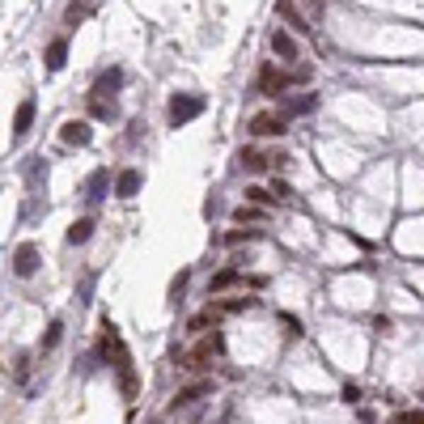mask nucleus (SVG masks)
<instances>
[{"label": "nucleus", "mask_w": 424, "mask_h": 424, "mask_svg": "<svg viewBox=\"0 0 424 424\" xmlns=\"http://www.w3.org/2000/svg\"><path fill=\"white\" fill-rule=\"evenodd\" d=\"M302 81H310V68H306V64H297L293 72H285L280 64H263V72H259V93L280 98L285 89H293V85H302Z\"/></svg>", "instance_id": "obj_1"}, {"label": "nucleus", "mask_w": 424, "mask_h": 424, "mask_svg": "<svg viewBox=\"0 0 424 424\" xmlns=\"http://www.w3.org/2000/svg\"><path fill=\"white\" fill-rule=\"evenodd\" d=\"M221 336H200V344L195 348H187L183 357H178V369H187V374H200L204 365H212V357H221Z\"/></svg>", "instance_id": "obj_2"}, {"label": "nucleus", "mask_w": 424, "mask_h": 424, "mask_svg": "<svg viewBox=\"0 0 424 424\" xmlns=\"http://www.w3.org/2000/svg\"><path fill=\"white\" fill-rule=\"evenodd\" d=\"M276 17H280L293 34H314V17H310L297 0H276Z\"/></svg>", "instance_id": "obj_3"}, {"label": "nucleus", "mask_w": 424, "mask_h": 424, "mask_svg": "<svg viewBox=\"0 0 424 424\" xmlns=\"http://www.w3.org/2000/svg\"><path fill=\"white\" fill-rule=\"evenodd\" d=\"M200 110H204V98H200V93H174V98H170V123H174V127H183V123L195 119Z\"/></svg>", "instance_id": "obj_4"}, {"label": "nucleus", "mask_w": 424, "mask_h": 424, "mask_svg": "<svg viewBox=\"0 0 424 424\" xmlns=\"http://www.w3.org/2000/svg\"><path fill=\"white\" fill-rule=\"evenodd\" d=\"M221 319H225V306H221V302H212V306H204V310L187 323V336H195V340H200V336H208V327H217Z\"/></svg>", "instance_id": "obj_5"}, {"label": "nucleus", "mask_w": 424, "mask_h": 424, "mask_svg": "<svg viewBox=\"0 0 424 424\" xmlns=\"http://www.w3.org/2000/svg\"><path fill=\"white\" fill-rule=\"evenodd\" d=\"M251 132H255V136H280V132H285V115H276V110H259V115L251 119Z\"/></svg>", "instance_id": "obj_6"}, {"label": "nucleus", "mask_w": 424, "mask_h": 424, "mask_svg": "<svg viewBox=\"0 0 424 424\" xmlns=\"http://www.w3.org/2000/svg\"><path fill=\"white\" fill-rule=\"evenodd\" d=\"M272 51L280 55V64H289V59H297V38H293V30H272Z\"/></svg>", "instance_id": "obj_7"}, {"label": "nucleus", "mask_w": 424, "mask_h": 424, "mask_svg": "<svg viewBox=\"0 0 424 424\" xmlns=\"http://www.w3.org/2000/svg\"><path fill=\"white\" fill-rule=\"evenodd\" d=\"M13 272H17V276H34V272H38V251H34L30 242H21V246L13 251Z\"/></svg>", "instance_id": "obj_8"}, {"label": "nucleus", "mask_w": 424, "mask_h": 424, "mask_svg": "<svg viewBox=\"0 0 424 424\" xmlns=\"http://www.w3.org/2000/svg\"><path fill=\"white\" fill-rule=\"evenodd\" d=\"M59 140H64V144H89V140H93V132H89V123H85V119H68V123L59 127Z\"/></svg>", "instance_id": "obj_9"}, {"label": "nucleus", "mask_w": 424, "mask_h": 424, "mask_svg": "<svg viewBox=\"0 0 424 424\" xmlns=\"http://www.w3.org/2000/svg\"><path fill=\"white\" fill-rule=\"evenodd\" d=\"M30 123H34V98H21V106H17V115H13V136H25Z\"/></svg>", "instance_id": "obj_10"}, {"label": "nucleus", "mask_w": 424, "mask_h": 424, "mask_svg": "<svg viewBox=\"0 0 424 424\" xmlns=\"http://www.w3.org/2000/svg\"><path fill=\"white\" fill-rule=\"evenodd\" d=\"M119 81H123V72H119V68L102 72V76H98V85L89 89V98H106V93H115V89H119Z\"/></svg>", "instance_id": "obj_11"}, {"label": "nucleus", "mask_w": 424, "mask_h": 424, "mask_svg": "<svg viewBox=\"0 0 424 424\" xmlns=\"http://www.w3.org/2000/svg\"><path fill=\"white\" fill-rule=\"evenodd\" d=\"M246 170H268L272 161H285V157H268V153H259V149H242V157H238Z\"/></svg>", "instance_id": "obj_12"}, {"label": "nucleus", "mask_w": 424, "mask_h": 424, "mask_svg": "<svg viewBox=\"0 0 424 424\" xmlns=\"http://www.w3.org/2000/svg\"><path fill=\"white\" fill-rule=\"evenodd\" d=\"M204 395H212V382H195V386H187V391H178V399H174V408H187V403H200Z\"/></svg>", "instance_id": "obj_13"}, {"label": "nucleus", "mask_w": 424, "mask_h": 424, "mask_svg": "<svg viewBox=\"0 0 424 424\" xmlns=\"http://www.w3.org/2000/svg\"><path fill=\"white\" fill-rule=\"evenodd\" d=\"M238 280H242V276H238L234 268H225V272H217V276H212V285H208V293L217 297V293H225V289H234Z\"/></svg>", "instance_id": "obj_14"}, {"label": "nucleus", "mask_w": 424, "mask_h": 424, "mask_svg": "<svg viewBox=\"0 0 424 424\" xmlns=\"http://www.w3.org/2000/svg\"><path fill=\"white\" fill-rule=\"evenodd\" d=\"M64 55H68V42H64V38H55V42L47 47V68H51V72H59V68H64Z\"/></svg>", "instance_id": "obj_15"}, {"label": "nucleus", "mask_w": 424, "mask_h": 424, "mask_svg": "<svg viewBox=\"0 0 424 424\" xmlns=\"http://www.w3.org/2000/svg\"><path fill=\"white\" fill-rule=\"evenodd\" d=\"M115 191H119L123 200H127V195H136V191H140V170H123V174H119V187H115Z\"/></svg>", "instance_id": "obj_16"}, {"label": "nucleus", "mask_w": 424, "mask_h": 424, "mask_svg": "<svg viewBox=\"0 0 424 424\" xmlns=\"http://www.w3.org/2000/svg\"><path fill=\"white\" fill-rule=\"evenodd\" d=\"M234 221H238V225H246V221H263V204H251V200L238 204V208H234Z\"/></svg>", "instance_id": "obj_17"}, {"label": "nucleus", "mask_w": 424, "mask_h": 424, "mask_svg": "<svg viewBox=\"0 0 424 424\" xmlns=\"http://www.w3.org/2000/svg\"><path fill=\"white\" fill-rule=\"evenodd\" d=\"M89 13H93V4H89V0H81V4L72 0V4H68V13H64V21H68V25H76V21H85Z\"/></svg>", "instance_id": "obj_18"}, {"label": "nucleus", "mask_w": 424, "mask_h": 424, "mask_svg": "<svg viewBox=\"0 0 424 424\" xmlns=\"http://www.w3.org/2000/svg\"><path fill=\"white\" fill-rule=\"evenodd\" d=\"M246 200H251V204H276L280 195H276V191H268V187H246Z\"/></svg>", "instance_id": "obj_19"}, {"label": "nucleus", "mask_w": 424, "mask_h": 424, "mask_svg": "<svg viewBox=\"0 0 424 424\" xmlns=\"http://www.w3.org/2000/svg\"><path fill=\"white\" fill-rule=\"evenodd\" d=\"M89 234H93V221H72L68 242H89Z\"/></svg>", "instance_id": "obj_20"}, {"label": "nucleus", "mask_w": 424, "mask_h": 424, "mask_svg": "<svg viewBox=\"0 0 424 424\" xmlns=\"http://www.w3.org/2000/svg\"><path fill=\"white\" fill-rule=\"evenodd\" d=\"M395 424H424V412H420V408H408V412L395 416Z\"/></svg>", "instance_id": "obj_21"}, {"label": "nucleus", "mask_w": 424, "mask_h": 424, "mask_svg": "<svg viewBox=\"0 0 424 424\" xmlns=\"http://www.w3.org/2000/svg\"><path fill=\"white\" fill-rule=\"evenodd\" d=\"M255 238V229H234V234H225V246H238V242H251Z\"/></svg>", "instance_id": "obj_22"}, {"label": "nucleus", "mask_w": 424, "mask_h": 424, "mask_svg": "<svg viewBox=\"0 0 424 424\" xmlns=\"http://www.w3.org/2000/svg\"><path fill=\"white\" fill-rule=\"evenodd\" d=\"M297 4H302L310 17H319V13H323V0H297Z\"/></svg>", "instance_id": "obj_23"}, {"label": "nucleus", "mask_w": 424, "mask_h": 424, "mask_svg": "<svg viewBox=\"0 0 424 424\" xmlns=\"http://www.w3.org/2000/svg\"><path fill=\"white\" fill-rule=\"evenodd\" d=\"M59 344V323H51V331H47V348H55Z\"/></svg>", "instance_id": "obj_24"}]
</instances>
